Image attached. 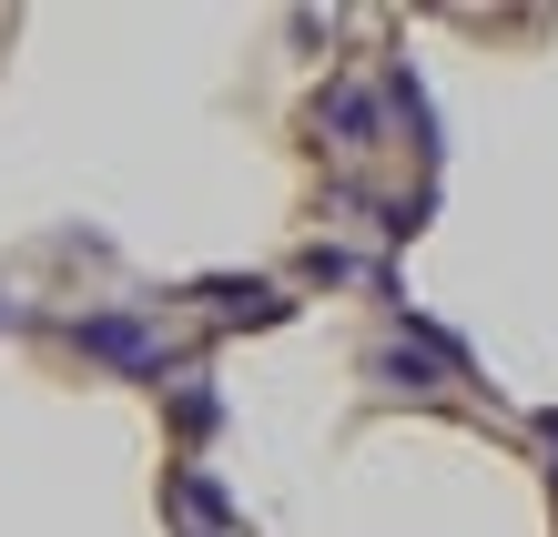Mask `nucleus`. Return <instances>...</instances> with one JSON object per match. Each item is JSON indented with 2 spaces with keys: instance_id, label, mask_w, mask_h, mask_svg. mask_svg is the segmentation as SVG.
I'll return each mask as SVG.
<instances>
[{
  "instance_id": "f257e3e1",
  "label": "nucleus",
  "mask_w": 558,
  "mask_h": 537,
  "mask_svg": "<svg viewBox=\"0 0 558 537\" xmlns=\"http://www.w3.org/2000/svg\"><path fill=\"white\" fill-rule=\"evenodd\" d=\"M72 345H82L92 365H122V376H173V345H162L153 315H133V305L82 315V325H72Z\"/></svg>"
},
{
  "instance_id": "f03ea898",
  "label": "nucleus",
  "mask_w": 558,
  "mask_h": 537,
  "mask_svg": "<svg viewBox=\"0 0 558 537\" xmlns=\"http://www.w3.org/2000/svg\"><path fill=\"white\" fill-rule=\"evenodd\" d=\"M315 122L336 132V152H376V143H386V112H376V91H355V82H325Z\"/></svg>"
},
{
  "instance_id": "7ed1b4c3",
  "label": "nucleus",
  "mask_w": 558,
  "mask_h": 537,
  "mask_svg": "<svg viewBox=\"0 0 558 537\" xmlns=\"http://www.w3.org/2000/svg\"><path fill=\"white\" fill-rule=\"evenodd\" d=\"M173 508H183L193 527H204V537H254V517H244L234 497H223V487L204 477V466H173Z\"/></svg>"
},
{
  "instance_id": "20e7f679",
  "label": "nucleus",
  "mask_w": 558,
  "mask_h": 537,
  "mask_svg": "<svg viewBox=\"0 0 558 537\" xmlns=\"http://www.w3.org/2000/svg\"><path fill=\"white\" fill-rule=\"evenodd\" d=\"M386 112L416 132V162H437V152H447V143H437V102H426V82L407 72V61H386Z\"/></svg>"
},
{
  "instance_id": "39448f33",
  "label": "nucleus",
  "mask_w": 558,
  "mask_h": 537,
  "mask_svg": "<svg viewBox=\"0 0 558 537\" xmlns=\"http://www.w3.org/2000/svg\"><path fill=\"white\" fill-rule=\"evenodd\" d=\"M204 305H214L223 325H284V315H294L275 284H234V274H223V284H204Z\"/></svg>"
},
{
  "instance_id": "423d86ee",
  "label": "nucleus",
  "mask_w": 558,
  "mask_h": 537,
  "mask_svg": "<svg viewBox=\"0 0 558 537\" xmlns=\"http://www.w3.org/2000/svg\"><path fill=\"white\" fill-rule=\"evenodd\" d=\"M173 426H183V436H214V426H223L214 376H183V386H173Z\"/></svg>"
},
{
  "instance_id": "0eeeda50",
  "label": "nucleus",
  "mask_w": 558,
  "mask_h": 537,
  "mask_svg": "<svg viewBox=\"0 0 558 537\" xmlns=\"http://www.w3.org/2000/svg\"><path fill=\"white\" fill-rule=\"evenodd\" d=\"M305 274H315V284H345V274H355V254H336V244H315V254H305Z\"/></svg>"
},
{
  "instance_id": "6e6552de",
  "label": "nucleus",
  "mask_w": 558,
  "mask_h": 537,
  "mask_svg": "<svg viewBox=\"0 0 558 537\" xmlns=\"http://www.w3.org/2000/svg\"><path fill=\"white\" fill-rule=\"evenodd\" d=\"M0 325H21V305H11V294H0Z\"/></svg>"
},
{
  "instance_id": "1a4fd4ad",
  "label": "nucleus",
  "mask_w": 558,
  "mask_h": 537,
  "mask_svg": "<svg viewBox=\"0 0 558 537\" xmlns=\"http://www.w3.org/2000/svg\"><path fill=\"white\" fill-rule=\"evenodd\" d=\"M548 447H558V416H548Z\"/></svg>"
}]
</instances>
